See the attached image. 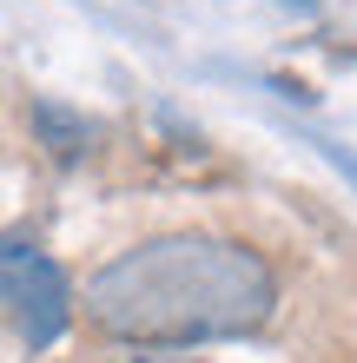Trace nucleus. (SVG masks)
<instances>
[{
  "mask_svg": "<svg viewBox=\"0 0 357 363\" xmlns=\"http://www.w3.org/2000/svg\"><path fill=\"white\" fill-rule=\"evenodd\" d=\"M40 133L53 139V159H79L87 139H93V125L73 119V113H60V106H40Z\"/></svg>",
  "mask_w": 357,
  "mask_h": 363,
  "instance_id": "7ed1b4c3",
  "label": "nucleus"
},
{
  "mask_svg": "<svg viewBox=\"0 0 357 363\" xmlns=\"http://www.w3.org/2000/svg\"><path fill=\"white\" fill-rule=\"evenodd\" d=\"M113 363H199V357H113Z\"/></svg>",
  "mask_w": 357,
  "mask_h": 363,
  "instance_id": "20e7f679",
  "label": "nucleus"
},
{
  "mask_svg": "<svg viewBox=\"0 0 357 363\" xmlns=\"http://www.w3.org/2000/svg\"><path fill=\"white\" fill-rule=\"evenodd\" d=\"M0 311L13 317L27 350L60 344L73 324V284L33 238H0Z\"/></svg>",
  "mask_w": 357,
  "mask_h": 363,
  "instance_id": "f03ea898",
  "label": "nucleus"
},
{
  "mask_svg": "<svg viewBox=\"0 0 357 363\" xmlns=\"http://www.w3.org/2000/svg\"><path fill=\"white\" fill-rule=\"evenodd\" d=\"M298 7H311V0H298Z\"/></svg>",
  "mask_w": 357,
  "mask_h": 363,
  "instance_id": "39448f33",
  "label": "nucleus"
},
{
  "mask_svg": "<svg viewBox=\"0 0 357 363\" xmlns=\"http://www.w3.org/2000/svg\"><path fill=\"white\" fill-rule=\"evenodd\" d=\"M278 311V277L251 245L172 231L119 251L87 284L93 330L139 350H192L219 337H251Z\"/></svg>",
  "mask_w": 357,
  "mask_h": 363,
  "instance_id": "f257e3e1",
  "label": "nucleus"
}]
</instances>
